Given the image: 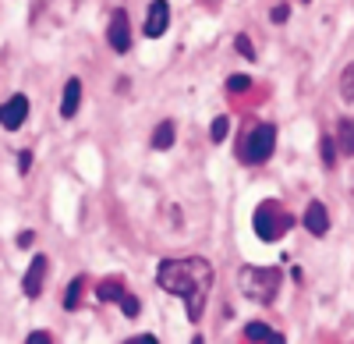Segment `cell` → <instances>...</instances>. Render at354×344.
Listing matches in <instances>:
<instances>
[{"mask_svg": "<svg viewBox=\"0 0 354 344\" xmlns=\"http://www.w3.org/2000/svg\"><path fill=\"white\" fill-rule=\"evenodd\" d=\"M156 284L167 295H177L188 309V320L198 323L205 302L213 291V266L202 255H181V260H163L156 270Z\"/></svg>", "mask_w": 354, "mask_h": 344, "instance_id": "6da1fadb", "label": "cell"}, {"mask_svg": "<svg viewBox=\"0 0 354 344\" xmlns=\"http://www.w3.org/2000/svg\"><path fill=\"white\" fill-rule=\"evenodd\" d=\"M238 288L245 298H252L259 305H270V302H277V295L283 288V270L280 266H241Z\"/></svg>", "mask_w": 354, "mask_h": 344, "instance_id": "7a4b0ae2", "label": "cell"}, {"mask_svg": "<svg viewBox=\"0 0 354 344\" xmlns=\"http://www.w3.org/2000/svg\"><path fill=\"white\" fill-rule=\"evenodd\" d=\"M252 227H255V235L262 242H277V238H283L294 227V217L287 210H280L273 199H266V203L255 210V217H252Z\"/></svg>", "mask_w": 354, "mask_h": 344, "instance_id": "3957f363", "label": "cell"}, {"mask_svg": "<svg viewBox=\"0 0 354 344\" xmlns=\"http://www.w3.org/2000/svg\"><path fill=\"white\" fill-rule=\"evenodd\" d=\"M273 146H277V128L273 125H255L241 138V160L245 163H266L273 156Z\"/></svg>", "mask_w": 354, "mask_h": 344, "instance_id": "277c9868", "label": "cell"}, {"mask_svg": "<svg viewBox=\"0 0 354 344\" xmlns=\"http://www.w3.org/2000/svg\"><path fill=\"white\" fill-rule=\"evenodd\" d=\"M28 118V100L21 93H15L11 100L0 103V128H8V132H18Z\"/></svg>", "mask_w": 354, "mask_h": 344, "instance_id": "5b68a950", "label": "cell"}, {"mask_svg": "<svg viewBox=\"0 0 354 344\" xmlns=\"http://www.w3.org/2000/svg\"><path fill=\"white\" fill-rule=\"evenodd\" d=\"M46 270H50V260H46V255H36V260L28 263V270H25V277H21V291H25V298H39V295H43Z\"/></svg>", "mask_w": 354, "mask_h": 344, "instance_id": "8992f818", "label": "cell"}, {"mask_svg": "<svg viewBox=\"0 0 354 344\" xmlns=\"http://www.w3.org/2000/svg\"><path fill=\"white\" fill-rule=\"evenodd\" d=\"M106 43L117 50V53H124L131 46V25H128V11L117 8L113 18H110V28H106Z\"/></svg>", "mask_w": 354, "mask_h": 344, "instance_id": "52a82bcc", "label": "cell"}, {"mask_svg": "<svg viewBox=\"0 0 354 344\" xmlns=\"http://www.w3.org/2000/svg\"><path fill=\"white\" fill-rule=\"evenodd\" d=\"M170 25V4L167 0H153L149 4V18H145V36L149 39H160Z\"/></svg>", "mask_w": 354, "mask_h": 344, "instance_id": "ba28073f", "label": "cell"}, {"mask_svg": "<svg viewBox=\"0 0 354 344\" xmlns=\"http://www.w3.org/2000/svg\"><path fill=\"white\" fill-rule=\"evenodd\" d=\"M305 227L315 238H326V231H330V213H326V206H322L319 199H312L308 210H305Z\"/></svg>", "mask_w": 354, "mask_h": 344, "instance_id": "9c48e42d", "label": "cell"}, {"mask_svg": "<svg viewBox=\"0 0 354 344\" xmlns=\"http://www.w3.org/2000/svg\"><path fill=\"white\" fill-rule=\"evenodd\" d=\"M124 295H128L124 277H103V280L96 284V298H100V302H121Z\"/></svg>", "mask_w": 354, "mask_h": 344, "instance_id": "30bf717a", "label": "cell"}, {"mask_svg": "<svg viewBox=\"0 0 354 344\" xmlns=\"http://www.w3.org/2000/svg\"><path fill=\"white\" fill-rule=\"evenodd\" d=\"M82 103V78H68L64 85V100H61V118H75Z\"/></svg>", "mask_w": 354, "mask_h": 344, "instance_id": "8fae6325", "label": "cell"}, {"mask_svg": "<svg viewBox=\"0 0 354 344\" xmlns=\"http://www.w3.org/2000/svg\"><path fill=\"white\" fill-rule=\"evenodd\" d=\"M337 150L344 156H354V118H340L337 121Z\"/></svg>", "mask_w": 354, "mask_h": 344, "instance_id": "7c38bea8", "label": "cell"}, {"mask_svg": "<svg viewBox=\"0 0 354 344\" xmlns=\"http://www.w3.org/2000/svg\"><path fill=\"white\" fill-rule=\"evenodd\" d=\"M174 135H177V128H174V121H160L156 125V132H153V150H170L174 146Z\"/></svg>", "mask_w": 354, "mask_h": 344, "instance_id": "4fadbf2b", "label": "cell"}, {"mask_svg": "<svg viewBox=\"0 0 354 344\" xmlns=\"http://www.w3.org/2000/svg\"><path fill=\"white\" fill-rule=\"evenodd\" d=\"M340 100L354 107V61L340 71Z\"/></svg>", "mask_w": 354, "mask_h": 344, "instance_id": "5bb4252c", "label": "cell"}, {"mask_svg": "<svg viewBox=\"0 0 354 344\" xmlns=\"http://www.w3.org/2000/svg\"><path fill=\"white\" fill-rule=\"evenodd\" d=\"M85 291V277H75L71 288H68V298H64V309H78V298Z\"/></svg>", "mask_w": 354, "mask_h": 344, "instance_id": "9a60e30c", "label": "cell"}, {"mask_svg": "<svg viewBox=\"0 0 354 344\" xmlns=\"http://www.w3.org/2000/svg\"><path fill=\"white\" fill-rule=\"evenodd\" d=\"M227 132H230V118H227V114H220V118L213 121V128H209V138H213V142H223Z\"/></svg>", "mask_w": 354, "mask_h": 344, "instance_id": "2e32d148", "label": "cell"}, {"mask_svg": "<svg viewBox=\"0 0 354 344\" xmlns=\"http://www.w3.org/2000/svg\"><path fill=\"white\" fill-rule=\"evenodd\" d=\"M245 337H248V341H270L273 330L266 327V323H248V327H245Z\"/></svg>", "mask_w": 354, "mask_h": 344, "instance_id": "e0dca14e", "label": "cell"}, {"mask_svg": "<svg viewBox=\"0 0 354 344\" xmlns=\"http://www.w3.org/2000/svg\"><path fill=\"white\" fill-rule=\"evenodd\" d=\"M117 305H121V312H124L128 320H135V316H138V309H142V305H138V298H135L131 291H128V295H124L121 302H117Z\"/></svg>", "mask_w": 354, "mask_h": 344, "instance_id": "ac0fdd59", "label": "cell"}, {"mask_svg": "<svg viewBox=\"0 0 354 344\" xmlns=\"http://www.w3.org/2000/svg\"><path fill=\"white\" fill-rule=\"evenodd\" d=\"M227 89L230 93H245V89H252V78L248 75H230L227 78Z\"/></svg>", "mask_w": 354, "mask_h": 344, "instance_id": "d6986e66", "label": "cell"}, {"mask_svg": "<svg viewBox=\"0 0 354 344\" xmlns=\"http://www.w3.org/2000/svg\"><path fill=\"white\" fill-rule=\"evenodd\" d=\"M322 160H326V167H333V160H337V138H322Z\"/></svg>", "mask_w": 354, "mask_h": 344, "instance_id": "ffe728a7", "label": "cell"}, {"mask_svg": "<svg viewBox=\"0 0 354 344\" xmlns=\"http://www.w3.org/2000/svg\"><path fill=\"white\" fill-rule=\"evenodd\" d=\"M234 46H238V53H241V57L255 61V46H252V39H248V36H238V39H234Z\"/></svg>", "mask_w": 354, "mask_h": 344, "instance_id": "44dd1931", "label": "cell"}, {"mask_svg": "<svg viewBox=\"0 0 354 344\" xmlns=\"http://www.w3.org/2000/svg\"><path fill=\"white\" fill-rule=\"evenodd\" d=\"M25 344H50V334L46 330H36V334H28Z\"/></svg>", "mask_w": 354, "mask_h": 344, "instance_id": "7402d4cb", "label": "cell"}, {"mask_svg": "<svg viewBox=\"0 0 354 344\" xmlns=\"http://www.w3.org/2000/svg\"><path fill=\"white\" fill-rule=\"evenodd\" d=\"M270 18L280 25V21H287V18H290V8H287V4H280V8H273V15H270Z\"/></svg>", "mask_w": 354, "mask_h": 344, "instance_id": "603a6c76", "label": "cell"}, {"mask_svg": "<svg viewBox=\"0 0 354 344\" xmlns=\"http://www.w3.org/2000/svg\"><path fill=\"white\" fill-rule=\"evenodd\" d=\"M32 242H36V231H21V235H18V245H21V248H28Z\"/></svg>", "mask_w": 354, "mask_h": 344, "instance_id": "cb8c5ba5", "label": "cell"}, {"mask_svg": "<svg viewBox=\"0 0 354 344\" xmlns=\"http://www.w3.org/2000/svg\"><path fill=\"white\" fill-rule=\"evenodd\" d=\"M124 344H160L153 334H142V337H131V341H124Z\"/></svg>", "mask_w": 354, "mask_h": 344, "instance_id": "d4e9b609", "label": "cell"}, {"mask_svg": "<svg viewBox=\"0 0 354 344\" xmlns=\"http://www.w3.org/2000/svg\"><path fill=\"white\" fill-rule=\"evenodd\" d=\"M18 163H21V170H28V167H32V156H28V153H21V156H18Z\"/></svg>", "mask_w": 354, "mask_h": 344, "instance_id": "484cf974", "label": "cell"}, {"mask_svg": "<svg viewBox=\"0 0 354 344\" xmlns=\"http://www.w3.org/2000/svg\"><path fill=\"white\" fill-rule=\"evenodd\" d=\"M266 344H287V341H283V334H273V337L266 341Z\"/></svg>", "mask_w": 354, "mask_h": 344, "instance_id": "4316f807", "label": "cell"}, {"mask_svg": "<svg viewBox=\"0 0 354 344\" xmlns=\"http://www.w3.org/2000/svg\"><path fill=\"white\" fill-rule=\"evenodd\" d=\"M305 4H308V0H305Z\"/></svg>", "mask_w": 354, "mask_h": 344, "instance_id": "83f0119b", "label": "cell"}]
</instances>
